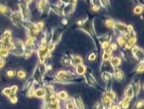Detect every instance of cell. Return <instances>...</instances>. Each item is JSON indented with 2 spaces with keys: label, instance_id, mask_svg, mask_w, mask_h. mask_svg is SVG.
Here are the masks:
<instances>
[{
  "label": "cell",
  "instance_id": "cell-15",
  "mask_svg": "<svg viewBox=\"0 0 144 109\" xmlns=\"http://www.w3.org/2000/svg\"><path fill=\"white\" fill-rule=\"evenodd\" d=\"M142 11H143V6L141 4H137L136 6H135V8H134V13L135 14H141Z\"/></svg>",
  "mask_w": 144,
  "mask_h": 109
},
{
  "label": "cell",
  "instance_id": "cell-11",
  "mask_svg": "<svg viewBox=\"0 0 144 109\" xmlns=\"http://www.w3.org/2000/svg\"><path fill=\"white\" fill-rule=\"evenodd\" d=\"M104 26L107 29H114L115 26V21L113 20L112 18H106L104 20Z\"/></svg>",
  "mask_w": 144,
  "mask_h": 109
},
{
  "label": "cell",
  "instance_id": "cell-18",
  "mask_svg": "<svg viewBox=\"0 0 144 109\" xmlns=\"http://www.w3.org/2000/svg\"><path fill=\"white\" fill-rule=\"evenodd\" d=\"M66 109H74L75 108V105H74V102L72 100H69V101H66Z\"/></svg>",
  "mask_w": 144,
  "mask_h": 109
},
{
  "label": "cell",
  "instance_id": "cell-6",
  "mask_svg": "<svg viewBox=\"0 0 144 109\" xmlns=\"http://www.w3.org/2000/svg\"><path fill=\"white\" fill-rule=\"evenodd\" d=\"M115 78L118 81V82H123L124 81V73L121 69H117L115 70Z\"/></svg>",
  "mask_w": 144,
  "mask_h": 109
},
{
  "label": "cell",
  "instance_id": "cell-22",
  "mask_svg": "<svg viewBox=\"0 0 144 109\" xmlns=\"http://www.w3.org/2000/svg\"><path fill=\"white\" fill-rule=\"evenodd\" d=\"M34 89L32 87H30L29 89H28V92H27V96L29 97V98H32V97L34 96Z\"/></svg>",
  "mask_w": 144,
  "mask_h": 109
},
{
  "label": "cell",
  "instance_id": "cell-26",
  "mask_svg": "<svg viewBox=\"0 0 144 109\" xmlns=\"http://www.w3.org/2000/svg\"><path fill=\"white\" fill-rule=\"evenodd\" d=\"M143 106V101H139L136 104V108H141Z\"/></svg>",
  "mask_w": 144,
  "mask_h": 109
},
{
  "label": "cell",
  "instance_id": "cell-9",
  "mask_svg": "<svg viewBox=\"0 0 144 109\" xmlns=\"http://www.w3.org/2000/svg\"><path fill=\"white\" fill-rule=\"evenodd\" d=\"M134 96H135V95H134V91H133V89H132V86H127L125 91H124V97H127V98H129L130 100H132Z\"/></svg>",
  "mask_w": 144,
  "mask_h": 109
},
{
  "label": "cell",
  "instance_id": "cell-25",
  "mask_svg": "<svg viewBox=\"0 0 144 109\" xmlns=\"http://www.w3.org/2000/svg\"><path fill=\"white\" fill-rule=\"evenodd\" d=\"M6 65V61L4 58H0V69H2Z\"/></svg>",
  "mask_w": 144,
  "mask_h": 109
},
{
  "label": "cell",
  "instance_id": "cell-21",
  "mask_svg": "<svg viewBox=\"0 0 144 109\" xmlns=\"http://www.w3.org/2000/svg\"><path fill=\"white\" fill-rule=\"evenodd\" d=\"M144 71V65H143V61H140V63H139V66L136 68V72L137 73H142Z\"/></svg>",
  "mask_w": 144,
  "mask_h": 109
},
{
  "label": "cell",
  "instance_id": "cell-3",
  "mask_svg": "<svg viewBox=\"0 0 144 109\" xmlns=\"http://www.w3.org/2000/svg\"><path fill=\"white\" fill-rule=\"evenodd\" d=\"M83 62H84V59H83V57H81L80 55H74V56H72V58H71V65H73V66L81 65V64H83Z\"/></svg>",
  "mask_w": 144,
  "mask_h": 109
},
{
  "label": "cell",
  "instance_id": "cell-20",
  "mask_svg": "<svg viewBox=\"0 0 144 109\" xmlns=\"http://www.w3.org/2000/svg\"><path fill=\"white\" fill-rule=\"evenodd\" d=\"M2 93L4 94V95H6V96L10 97L11 95H13L12 93H11V87H6V88L3 89Z\"/></svg>",
  "mask_w": 144,
  "mask_h": 109
},
{
  "label": "cell",
  "instance_id": "cell-12",
  "mask_svg": "<svg viewBox=\"0 0 144 109\" xmlns=\"http://www.w3.org/2000/svg\"><path fill=\"white\" fill-rule=\"evenodd\" d=\"M117 44H118V47H124L125 46V43H126V38L122 36V35H118L117 37V42H116Z\"/></svg>",
  "mask_w": 144,
  "mask_h": 109
},
{
  "label": "cell",
  "instance_id": "cell-13",
  "mask_svg": "<svg viewBox=\"0 0 144 109\" xmlns=\"http://www.w3.org/2000/svg\"><path fill=\"white\" fill-rule=\"evenodd\" d=\"M102 79L103 82L107 83V82L111 81V79H112V74H111V73H108V72H102Z\"/></svg>",
  "mask_w": 144,
  "mask_h": 109
},
{
  "label": "cell",
  "instance_id": "cell-16",
  "mask_svg": "<svg viewBox=\"0 0 144 109\" xmlns=\"http://www.w3.org/2000/svg\"><path fill=\"white\" fill-rule=\"evenodd\" d=\"M16 76H17V78L20 79V80H23V79L26 78V76H27V73L26 71L24 69H20L17 71V73H16Z\"/></svg>",
  "mask_w": 144,
  "mask_h": 109
},
{
  "label": "cell",
  "instance_id": "cell-4",
  "mask_svg": "<svg viewBox=\"0 0 144 109\" xmlns=\"http://www.w3.org/2000/svg\"><path fill=\"white\" fill-rule=\"evenodd\" d=\"M142 84L140 83H139V81H135L134 82V83H133V86H132V89H133V91H134V95H139V92H140V88L142 87Z\"/></svg>",
  "mask_w": 144,
  "mask_h": 109
},
{
  "label": "cell",
  "instance_id": "cell-10",
  "mask_svg": "<svg viewBox=\"0 0 144 109\" xmlns=\"http://www.w3.org/2000/svg\"><path fill=\"white\" fill-rule=\"evenodd\" d=\"M102 105L103 106H106V107H108L109 105H111V104H113V101L111 100V98L110 97H108L106 94H105L104 96L102 97Z\"/></svg>",
  "mask_w": 144,
  "mask_h": 109
},
{
  "label": "cell",
  "instance_id": "cell-24",
  "mask_svg": "<svg viewBox=\"0 0 144 109\" xmlns=\"http://www.w3.org/2000/svg\"><path fill=\"white\" fill-rule=\"evenodd\" d=\"M9 99H10V101H11L12 104H16V102H17V97H16L15 95H11V96L9 97Z\"/></svg>",
  "mask_w": 144,
  "mask_h": 109
},
{
  "label": "cell",
  "instance_id": "cell-2",
  "mask_svg": "<svg viewBox=\"0 0 144 109\" xmlns=\"http://www.w3.org/2000/svg\"><path fill=\"white\" fill-rule=\"evenodd\" d=\"M75 68V73H77L79 76H82L85 74L86 72V66L84 65V64H81V65H78L76 66H74Z\"/></svg>",
  "mask_w": 144,
  "mask_h": 109
},
{
  "label": "cell",
  "instance_id": "cell-17",
  "mask_svg": "<svg viewBox=\"0 0 144 109\" xmlns=\"http://www.w3.org/2000/svg\"><path fill=\"white\" fill-rule=\"evenodd\" d=\"M111 58H112V54L103 51V53H102V61L103 62H109Z\"/></svg>",
  "mask_w": 144,
  "mask_h": 109
},
{
  "label": "cell",
  "instance_id": "cell-5",
  "mask_svg": "<svg viewBox=\"0 0 144 109\" xmlns=\"http://www.w3.org/2000/svg\"><path fill=\"white\" fill-rule=\"evenodd\" d=\"M46 90H45V88H43V87H38L37 89H35V91H34V96L37 97V98H39V99H43V98H45V96H46Z\"/></svg>",
  "mask_w": 144,
  "mask_h": 109
},
{
  "label": "cell",
  "instance_id": "cell-8",
  "mask_svg": "<svg viewBox=\"0 0 144 109\" xmlns=\"http://www.w3.org/2000/svg\"><path fill=\"white\" fill-rule=\"evenodd\" d=\"M56 98H57L59 101L60 100H67L68 98V94L66 93L65 90H61V91H58L56 93Z\"/></svg>",
  "mask_w": 144,
  "mask_h": 109
},
{
  "label": "cell",
  "instance_id": "cell-23",
  "mask_svg": "<svg viewBox=\"0 0 144 109\" xmlns=\"http://www.w3.org/2000/svg\"><path fill=\"white\" fill-rule=\"evenodd\" d=\"M6 75L8 76L9 78H13L15 76V71L14 70H9L8 72L6 73Z\"/></svg>",
  "mask_w": 144,
  "mask_h": 109
},
{
  "label": "cell",
  "instance_id": "cell-19",
  "mask_svg": "<svg viewBox=\"0 0 144 109\" xmlns=\"http://www.w3.org/2000/svg\"><path fill=\"white\" fill-rule=\"evenodd\" d=\"M96 59H97V56H96V53H94V52L89 53L88 56H87V60H88L89 62H93V61H95Z\"/></svg>",
  "mask_w": 144,
  "mask_h": 109
},
{
  "label": "cell",
  "instance_id": "cell-14",
  "mask_svg": "<svg viewBox=\"0 0 144 109\" xmlns=\"http://www.w3.org/2000/svg\"><path fill=\"white\" fill-rule=\"evenodd\" d=\"M86 82L89 86H95V84L97 83L96 80H95L94 77H93L91 74H87L86 75Z\"/></svg>",
  "mask_w": 144,
  "mask_h": 109
},
{
  "label": "cell",
  "instance_id": "cell-7",
  "mask_svg": "<svg viewBox=\"0 0 144 109\" xmlns=\"http://www.w3.org/2000/svg\"><path fill=\"white\" fill-rule=\"evenodd\" d=\"M130 101L131 100L127 98V97H124L121 101H120V106L123 109H127L129 107V104H130Z\"/></svg>",
  "mask_w": 144,
  "mask_h": 109
},
{
  "label": "cell",
  "instance_id": "cell-1",
  "mask_svg": "<svg viewBox=\"0 0 144 109\" xmlns=\"http://www.w3.org/2000/svg\"><path fill=\"white\" fill-rule=\"evenodd\" d=\"M109 62H110V65H112L113 68H117L121 65V57H118V56H112Z\"/></svg>",
  "mask_w": 144,
  "mask_h": 109
},
{
  "label": "cell",
  "instance_id": "cell-27",
  "mask_svg": "<svg viewBox=\"0 0 144 109\" xmlns=\"http://www.w3.org/2000/svg\"><path fill=\"white\" fill-rule=\"evenodd\" d=\"M79 109H84V105H83V106H82V107H80V108H79Z\"/></svg>",
  "mask_w": 144,
  "mask_h": 109
}]
</instances>
